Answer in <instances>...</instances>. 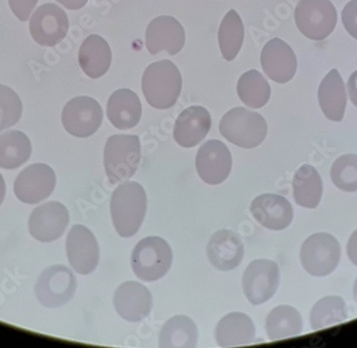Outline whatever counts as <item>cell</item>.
<instances>
[{
	"label": "cell",
	"instance_id": "9",
	"mask_svg": "<svg viewBox=\"0 0 357 348\" xmlns=\"http://www.w3.org/2000/svg\"><path fill=\"white\" fill-rule=\"evenodd\" d=\"M103 122V110L99 102L90 96L72 99L62 110V124L68 133L76 138L93 136Z\"/></svg>",
	"mask_w": 357,
	"mask_h": 348
},
{
	"label": "cell",
	"instance_id": "15",
	"mask_svg": "<svg viewBox=\"0 0 357 348\" xmlns=\"http://www.w3.org/2000/svg\"><path fill=\"white\" fill-rule=\"evenodd\" d=\"M231 168V154L220 140H208L198 150L196 168L206 184L212 186L222 184L229 176Z\"/></svg>",
	"mask_w": 357,
	"mask_h": 348
},
{
	"label": "cell",
	"instance_id": "39",
	"mask_svg": "<svg viewBox=\"0 0 357 348\" xmlns=\"http://www.w3.org/2000/svg\"><path fill=\"white\" fill-rule=\"evenodd\" d=\"M56 1L67 8L68 10L83 9L88 3V0H56Z\"/></svg>",
	"mask_w": 357,
	"mask_h": 348
},
{
	"label": "cell",
	"instance_id": "22",
	"mask_svg": "<svg viewBox=\"0 0 357 348\" xmlns=\"http://www.w3.org/2000/svg\"><path fill=\"white\" fill-rule=\"evenodd\" d=\"M107 117L119 130L135 128L142 118V103L137 94L126 88L116 90L108 99Z\"/></svg>",
	"mask_w": 357,
	"mask_h": 348
},
{
	"label": "cell",
	"instance_id": "20",
	"mask_svg": "<svg viewBox=\"0 0 357 348\" xmlns=\"http://www.w3.org/2000/svg\"><path fill=\"white\" fill-rule=\"evenodd\" d=\"M250 211L257 222L272 231H282L294 220L292 205L278 194L259 195L252 201Z\"/></svg>",
	"mask_w": 357,
	"mask_h": 348
},
{
	"label": "cell",
	"instance_id": "30",
	"mask_svg": "<svg viewBox=\"0 0 357 348\" xmlns=\"http://www.w3.org/2000/svg\"><path fill=\"white\" fill-rule=\"evenodd\" d=\"M244 41V25L236 10H230L225 15L218 30L220 53L227 61L236 59Z\"/></svg>",
	"mask_w": 357,
	"mask_h": 348
},
{
	"label": "cell",
	"instance_id": "18",
	"mask_svg": "<svg viewBox=\"0 0 357 348\" xmlns=\"http://www.w3.org/2000/svg\"><path fill=\"white\" fill-rule=\"evenodd\" d=\"M114 305L122 319L137 323L146 319L151 312L152 295L142 283L124 282L116 291Z\"/></svg>",
	"mask_w": 357,
	"mask_h": 348
},
{
	"label": "cell",
	"instance_id": "3",
	"mask_svg": "<svg viewBox=\"0 0 357 348\" xmlns=\"http://www.w3.org/2000/svg\"><path fill=\"white\" fill-rule=\"evenodd\" d=\"M220 132L236 146L252 149L266 140L268 124L258 113L244 108H234L222 116Z\"/></svg>",
	"mask_w": 357,
	"mask_h": 348
},
{
	"label": "cell",
	"instance_id": "5",
	"mask_svg": "<svg viewBox=\"0 0 357 348\" xmlns=\"http://www.w3.org/2000/svg\"><path fill=\"white\" fill-rule=\"evenodd\" d=\"M131 263L138 279L144 282L158 281L172 268V247L160 237H147L134 247Z\"/></svg>",
	"mask_w": 357,
	"mask_h": 348
},
{
	"label": "cell",
	"instance_id": "12",
	"mask_svg": "<svg viewBox=\"0 0 357 348\" xmlns=\"http://www.w3.org/2000/svg\"><path fill=\"white\" fill-rule=\"evenodd\" d=\"M69 19L59 6L44 3L30 19L29 30L32 39L42 46H55L67 37Z\"/></svg>",
	"mask_w": 357,
	"mask_h": 348
},
{
	"label": "cell",
	"instance_id": "27",
	"mask_svg": "<svg viewBox=\"0 0 357 348\" xmlns=\"http://www.w3.org/2000/svg\"><path fill=\"white\" fill-rule=\"evenodd\" d=\"M31 152V142L22 131L12 130L0 134V168H20L29 160Z\"/></svg>",
	"mask_w": 357,
	"mask_h": 348
},
{
	"label": "cell",
	"instance_id": "1",
	"mask_svg": "<svg viewBox=\"0 0 357 348\" xmlns=\"http://www.w3.org/2000/svg\"><path fill=\"white\" fill-rule=\"evenodd\" d=\"M112 219L116 231L122 238H130L139 231L147 211V195L136 181L120 184L110 201Z\"/></svg>",
	"mask_w": 357,
	"mask_h": 348
},
{
	"label": "cell",
	"instance_id": "25",
	"mask_svg": "<svg viewBox=\"0 0 357 348\" xmlns=\"http://www.w3.org/2000/svg\"><path fill=\"white\" fill-rule=\"evenodd\" d=\"M319 103L323 114L332 122L344 119L347 106L346 86L338 70L333 69L321 82L318 92Z\"/></svg>",
	"mask_w": 357,
	"mask_h": 348
},
{
	"label": "cell",
	"instance_id": "21",
	"mask_svg": "<svg viewBox=\"0 0 357 348\" xmlns=\"http://www.w3.org/2000/svg\"><path fill=\"white\" fill-rule=\"evenodd\" d=\"M212 120L204 106H194L178 115L174 124V140L184 148H192L208 136Z\"/></svg>",
	"mask_w": 357,
	"mask_h": 348
},
{
	"label": "cell",
	"instance_id": "37",
	"mask_svg": "<svg viewBox=\"0 0 357 348\" xmlns=\"http://www.w3.org/2000/svg\"><path fill=\"white\" fill-rule=\"evenodd\" d=\"M347 253H348L349 259L357 266V229L351 235L350 239L347 245Z\"/></svg>",
	"mask_w": 357,
	"mask_h": 348
},
{
	"label": "cell",
	"instance_id": "41",
	"mask_svg": "<svg viewBox=\"0 0 357 348\" xmlns=\"http://www.w3.org/2000/svg\"><path fill=\"white\" fill-rule=\"evenodd\" d=\"M353 293H354V299H355V301H356V303H357V279H356V281H355V283H354V289H353Z\"/></svg>",
	"mask_w": 357,
	"mask_h": 348
},
{
	"label": "cell",
	"instance_id": "4",
	"mask_svg": "<svg viewBox=\"0 0 357 348\" xmlns=\"http://www.w3.org/2000/svg\"><path fill=\"white\" fill-rule=\"evenodd\" d=\"M142 147L137 136H112L104 149V168L108 180L119 184L131 178L139 166Z\"/></svg>",
	"mask_w": 357,
	"mask_h": 348
},
{
	"label": "cell",
	"instance_id": "28",
	"mask_svg": "<svg viewBox=\"0 0 357 348\" xmlns=\"http://www.w3.org/2000/svg\"><path fill=\"white\" fill-rule=\"evenodd\" d=\"M322 179L318 171L312 165H302L294 178V196L296 204L305 208H317L322 198Z\"/></svg>",
	"mask_w": 357,
	"mask_h": 348
},
{
	"label": "cell",
	"instance_id": "7",
	"mask_svg": "<svg viewBox=\"0 0 357 348\" xmlns=\"http://www.w3.org/2000/svg\"><path fill=\"white\" fill-rule=\"evenodd\" d=\"M340 254V245L334 236L326 233H317L303 243L301 261L310 275L326 277L338 266Z\"/></svg>",
	"mask_w": 357,
	"mask_h": 348
},
{
	"label": "cell",
	"instance_id": "24",
	"mask_svg": "<svg viewBox=\"0 0 357 348\" xmlns=\"http://www.w3.org/2000/svg\"><path fill=\"white\" fill-rule=\"evenodd\" d=\"M78 62L88 78H102L107 73L112 64L109 44L99 35H90L82 43L78 52Z\"/></svg>",
	"mask_w": 357,
	"mask_h": 348
},
{
	"label": "cell",
	"instance_id": "14",
	"mask_svg": "<svg viewBox=\"0 0 357 348\" xmlns=\"http://www.w3.org/2000/svg\"><path fill=\"white\" fill-rule=\"evenodd\" d=\"M70 221L69 210L59 202H50L37 207L30 215V235L41 242H52L63 235Z\"/></svg>",
	"mask_w": 357,
	"mask_h": 348
},
{
	"label": "cell",
	"instance_id": "2",
	"mask_svg": "<svg viewBox=\"0 0 357 348\" xmlns=\"http://www.w3.org/2000/svg\"><path fill=\"white\" fill-rule=\"evenodd\" d=\"M142 88L152 108L167 110L176 103L181 94V73L170 60L153 62L144 70Z\"/></svg>",
	"mask_w": 357,
	"mask_h": 348
},
{
	"label": "cell",
	"instance_id": "19",
	"mask_svg": "<svg viewBox=\"0 0 357 348\" xmlns=\"http://www.w3.org/2000/svg\"><path fill=\"white\" fill-rule=\"evenodd\" d=\"M206 253L212 266L218 270H234L242 263L244 243L234 231L220 229L211 237Z\"/></svg>",
	"mask_w": 357,
	"mask_h": 348
},
{
	"label": "cell",
	"instance_id": "38",
	"mask_svg": "<svg viewBox=\"0 0 357 348\" xmlns=\"http://www.w3.org/2000/svg\"><path fill=\"white\" fill-rule=\"evenodd\" d=\"M348 92L351 101L357 108V71L353 72L349 78Z\"/></svg>",
	"mask_w": 357,
	"mask_h": 348
},
{
	"label": "cell",
	"instance_id": "34",
	"mask_svg": "<svg viewBox=\"0 0 357 348\" xmlns=\"http://www.w3.org/2000/svg\"><path fill=\"white\" fill-rule=\"evenodd\" d=\"M23 114V103L12 88L0 84V131L15 126Z\"/></svg>",
	"mask_w": 357,
	"mask_h": 348
},
{
	"label": "cell",
	"instance_id": "35",
	"mask_svg": "<svg viewBox=\"0 0 357 348\" xmlns=\"http://www.w3.org/2000/svg\"><path fill=\"white\" fill-rule=\"evenodd\" d=\"M342 19L347 31L357 40V0H351L344 6Z\"/></svg>",
	"mask_w": 357,
	"mask_h": 348
},
{
	"label": "cell",
	"instance_id": "11",
	"mask_svg": "<svg viewBox=\"0 0 357 348\" xmlns=\"http://www.w3.org/2000/svg\"><path fill=\"white\" fill-rule=\"evenodd\" d=\"M56 174L43 163L29 165L14 181V194L21 202L33 205L51 196L55 190Z\"/></svg>",
	"mask_w": 357,
	"mask_h": 348
},
{
	"label": "cell",
	"instance_id": "32",
	"mask_svg": "<svg viewBox=\"0 0 357 348\" xmlns=\"http://www.w3.org/2000/svg\"><path fill=\"white\" fill-rule=\"evenodd\" d=\"M348 317L346 303L337 296H328L319 300L310 313V324L314 330H320L337 325Z\"/></svg>",
	"mask_w": 357,
	"mask_h": 348
},
{
	"label": "cell",
	"instance_id": "40",
	"mask_svg": "<svg viewBox=\"0 0 357 348\" xmlns=\"http://www.w3.org/2000/svg\"><path fill=\"white\" fill-rule=\"evenodd\" d=\"M6 197V182L3 175L0 174V206L3 203Z\"/></svg>",
	"mask_w": 357,
	"mask_h": 348
},
{
	"label": "cell",
	"instance_id": "6",
	"mask_svg": "<svg viewBox=\"0 0 357 348\" xmlns=\"http://www.w3.org/2000/svg\"><path fill=\"white\" fill-rule=\"evenodd\" d=\"M294 17L298 30L314 41L326 39L337 24V11L331 0H300Z\"/></svg>",
	"mask_w": 357,
	"mask_h": 348
},
{
	"label": "cell",
	"instance_id": "8",
	"mask_svg": "<svg viewBox=\"0 0 357 348\" xmlns=\"http://www.w3.org/2000/svg\"><path fill=\"white\" fill-rule=\"evenodd\" d=\"M75 275L68 267L55 265L40 275L36 284V296L45 307L55 309L67 305L76 291Z\"/></svg>",
	"mask_w": 357,
	"mask_h": 348
},
{
	"label": "cell",
	"instance_id": "29",
	"mask_svg": "<svg viewBox=\"0 0 357 348\" xmlns=\"http://www.w3.org/2000/svg\"><path fill=\"white\" fill-rule=\"evenodd\" d=\"M268 339L272 341L300 335L303 319L300 312L290 305H280L268 313L266 321Z\"/></svg>",
	"mask_w": 357,
	"mask_h": 348
},
{
	"label": "cell",
	"instance_id": "31",
	"mask_svg": "<svg viewBox=\"0 0 357 348\" xmlns=\"http://www.w3.org/2000/svg\"><path fill=\"white\" fill-rule=\"evenodd\" d=\"M236 89L241 101L248 108H264L270 100V84L257 70H250L242 74Z\"/></svg>",
	"mask_w": 357,
	"mask_h": 348
},
{
	"label": "cell",
	"instance_id": "10",
	"mask_svg": "<svg viewBox=\"0 0 357 348\" xmlns=\"http://www.w3.org/2000/svg\"><path fill=\"white\" fill-rule=\"evenodd\" d=\"M280 282L278 263L270 259H256L243 275V291L252 305H262L278 291Z\"/></svg>",
	"mask_w": 357,
	"mask_h": 348
},
{
	"label": "cell",
	"instance_id": "33",
	"mask_svg": "<svg viewBox=\"0 0 357 348\" xmlns=\"http://www.w3.org/2000/svg\"><path fill=\"white\" fill-rule=\"evenodd\" d=\"M331 178L344 192L357 191V154H344L337 159L331 170Z\"/></svg>",
	"mask_w": 357,
	"mask_h": 348
},
{
	"label": "cell",
	"instance_id": "26",
	"mask_svg": "<svg viewBox=\"0 0 357 348\" xmlns=\"http://www.w3.org/2000/svg\"><path fill=\"white\" fill-rule=\"evenodd\" d=\"M198 343V328L190 317L176 315L160 330V348H194Z\"/></svg>",
	"mask_w": 357,
	"mask_h": 348
},
{
	"label": "cell",
	"instance_id": "17",
	"mask_svg": "<svg viewBox=\"0 0 357 348\" xmlns=\"http://www.w3.org/2000/svg\"><path fill=\"white\" fill-rule=\"evenodd\" d=\"M261 66L268 78L286 84L296 75L298 59L289 44L280 38H274L262 50Z\"/></svg>",
	"mask_w": 357,
	"mask_h": 348
},
{
	"label": "cell",
	"instance_id": "23",
	"mask_svg": "<svg viewBox=\"0 0 357 348\" xmlns=\"http://www.w3.org/2000/svg\"><path fill=\"white\" fill-rule=\"evenodd\" d=\"M215 340L222 347L248 345L256 340V328L248 315L234 312L227 314L216 326Z\"/></svg>",
	"mask_w": 357,
	"mask_h": 348
},
{
	"label": "cell",
	"instance_id": "13",
	"mask_svg": "<svg viewBox=\"0 0 357 348\" xmlns=\"http://www.w3.org/2000/svg\"><path fill=\"white\" fill-rule=\"evenodd\" d=\"M67 256L72 268L79 275L94 273L100 261L99 243L93 233L84 225H74L66 241Z\"/></svg>",
	"mask_w": 357,
	"mask_h": 348
},
{
	"label": "cell",
	"instance_id": "36",
	"mask_svg": "<svg viewBox=\"0 0 357 348\" xmlns=\"http://www.w3.org/2000/svg\"><path fill=\"white\" fill-rule=\"evenodd\" d=\"M10 9L21 22L28 21L39 0H8Z\"/></svg>",
	"mask_w": 357,
	"mask_h": 348
},
{
	"label": "cell",
	"instance_id": "16",
	"mask_svg": "<svg viewBox=\"0 0 357 348\" xmlns=\"http://www.w3.org/2000/svg\"><path fill=\"white\" fill-rule=\"evenodd\" d=\"M185 44L183 26L172 16H158L150 22L146 31V46L151 55L167 52L169 55L180 53Z\"/></svg>",
	"mask_w": 357,
	"mask_h": 348
}]
</instances>
